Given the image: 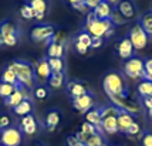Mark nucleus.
Returning <instances> with one entry per match:
<instances>
[{"label": "nucleus", "mask_w": 152, "mask_h": 146, "mask_svg": "<svg viewBox=\"0 0 152 146\" xmlns=\"http://www.w3.org/2000/svg\"><path fill=\"white\" fill-rule=\"evenodd\" d=\"M64 53H66V44L48 43V46H47V57L48 58H63Z\"/></svg>", "instance_id": "412c9836"}, {"label": "nucleus", "mask_w": 152, "mask_h": 146, "mask_svg": "<svg viewBox=\"0 0 152 146\" xmlns=\"http://www.w3.org/2000/svg\"><path fill=\"white\" fill-rule=\"evenodd\" d=\"M115 9L126 21L132 20L137 14V6L134 4L132 0H118V3L115 4Z\"/></svg>", "instance_id": "4468645a"}, {"label": "nucleus", "mask_w": 152, "mask_h": 146, "mask_svg": "<svg viewBox=\"0 0 152 146\" xmlns=\"http://www.w3.org/2000/svg\"><path fill=\"white\" fill-rule=\"evenodd\" d=\"M126 136H132V138H141V135H142V129H141V125H139L138 122H134L132 125L128 128V131L125 132Z\"/></svg>", "instance_id": "f704fd0d"}, {"label": "nucleus", "mask_w": 152, "mask_h": 146, "mask_svg": "<svg viewBox=\"0 0 152 146\" xmlns=\"http://www.w3.org/2000/svg\"><path fill=\"white\" fill-rule=\"evenodd\" d=\"M60 121H61V113L58 109H50L46 115V119H44L46 129L48 132H54L56 128L60 125Z\"/></svg>", "instance_id": "f3484780"}, {"label": "nucleus", "mask_w": 152, "mask_h": 146, "mask_svg": "<svg viewBox=\"0 0 152 146\" xmlns=\"http://www.w3.org/2000/svg\"><path fill=\"white\" fill-rule=\"evenodd\" d=\"M20 14H21V17L26 19V20H31V19H34V12H33V9H31V6H30L28 3H26V4H23V6L20 7Z\"/></svg>", "instance_id": "e433bc0d"}, {"label": "nucleus", "mask_w": 152, "mask_h": 146, "mask_svg": "<svg viewBox=\"0 0 152 146\" xmlns=\"http://www.w3.org/2000/svg\"><path fill=\"white\" fill-rule=\"evenodd\" d=\"M146 115H148V118H149V119L152 121V108H151V109H148V111H146Z\"/></svg>", "instance_id": "3c124183"}, {"label": "nucleus", "mask_w": 152, "mask_h": 146, "mask_svg": "<svg viewBox=\"0 0 152 146\" xmlns=\"http://www.w3.org/2000/svg\"><path fill=\"white\" fill-rule=\"evenodd\" d=\"M23 142V133L19 128L10 126L4 131H1L0 145L1 146H20Z\"/></svg>", "instance_id": "6e6552de"}, {"label": "nucleus", "mask_w": 152, "mask_h": 146, "mask_svg": "<svg viewBox=\"0 0 152 146\" xmlns=\"http://www.w3.org/2000/svg\"><path fill=\"white\" fill-rule=\"evenodd\" d=\"M0 82H6V84H13V85H17L19 82H17V77H16V74L14 71L10 68V67L7 65L1 74H0Z\"/></svg>", "instance_id": "c85d7f7f"}, {"label": "nucleus", "mask_w": 152, "mask_h": 146, "mask_svg": "<svg viewBox=\"0 0 152 146\" xmlns=\"http://www.w3.org/2000/svg\"><path fill=\"white\" fill-rule=\"evenodd\" d=\"M24 100H30V92H28V88L23 85H17V89L14 91L10 97H7L6 100H4V105L9 106V108H12L13 109L16 105H19L21 101Z\"/></svg>", "instance_id": "9d476101"}, {"label": "nucleus", "mask_w": 152, "mask_h": 146, "mask_svg": "<svg viewBox=\"0 0 152 146\" xmlns=\"http://www.w3.org/2000/svg\"><path fill=\"white\" fill-rule=\"evenodd\" d=\"M115 51H117V54H118V57L121 60L126 61L134 57V47L128 37H122V38H119V40L117 41Z\"/></svg>", "instance_id": "ddd939ff"}, {"label": "nucleus", "mask_w": 152, "mask_h": 146, "mask_svg": "<svg viewBox=\"0 0 152 146\" xmlns=\"http://www.w3.org/2000/svg\"><path fill=\"white\" fill-rule=\"evenodd\" d=\"M34 146H46V145H43V143H40V142H37V143H36Z\"/></svg>", "instance_id": "864d4df0"}, {"label": "nucleus", "mask_w": 152, "mask_h": 146, "mask_svg": "<svg viewBox=\"0 0 152 146\" xmlns=\"http://www.w3.org/2000/svg\"><path fill=\"white\" fill-rule=\"evenodd\" d=\"M104 44V38L102 37H93V41H91V48L97 50L99 47H102Z\"/></svg>", "instance_id": "a18cd8bd"}, {"label": "nucleus", "mask_w": 152, "mask_h": 146, "mask_svg": "<svg viewBox=\"0 0 152 146\" xmlns=\"http://www.w3.org/2000/svg\"><path fill=\"white\" fill-rule=\"evenodd\" d=\"M19 129L21 131V133H24L27 136H33L39 131V123H37L36 118L30 113V115H26V116H21L19 123Z\"/></svg>", "instance_id": "f8f14e48"}, {"label": "nucleus", "mask_w": 152, "mask_h": 146, "mask_svg": "<svg viewBox=\"0 0 152 146\" xmlns=\"http://www.w3.org/2000/svg\"><path fill=\"white\" fill-rule=\"evenodd\" d=\"M102 88L108 98H115V97H122L126 92V85L124 77L117 71L108 73L102 80Z\"/></svg>", "instance_id": "f03ea898"}, {"label": "nucleus", "mask_w": 152, "mask_h": 146, "mask_svg": "<svg viewBox=\"0 0 152 146\" xmlns=\"http://www.w3.org/2000/svg\"><path fill=\"white\" fill-rule=\"evenodd\" d=\"M94 105H95V101H94V97L91 92L73 100V108L75 111H78L80 113H87L91 108H94Z\"/></svg>", "instance_id": "9b49d317"}, {"label": "nucleus", "mask_w": 152, "mask_h": 146, "mask_svg": "<svg viewBox=\"0 0 152 146\" xmlns=\"http://www.w3.org/2000/svg\"><path fill=\"white\" fill-rule=\"evenodd\" d=\"M144 67H145V75H144V80L152 81V57L151 58H146L144 61Z\"/></svg>", "instance_id": "79ce46f5"}, {"label": "nucleus", "mask_w": 152, "mask_h": 146, "mask_svg": "<svg viewBox=\"0 0 152 146\" xmlns=\"http://www.w3.org/2000/svg\"><path fill=\"white\" fill-rule=\"evenodd\" d=\"M137 92L141 98H148V97L152 98V81L141 80L137 85Z\"/></svg>", "instance_id": "a878e982"}, {"label": "nucleus", "mask_w": 152, "mask_h": 146, "mask_svg": "<svg viewBox=\"0 0 152 146\" xmlns=\"http://www.w3.org/2000/svg\"><path fill=\"white\" fill-rule=\"evenodd\" d=\"M113 4L107 3V1H101L98 6L93 10V13L95 14V17L99 19V20H107L111 17V13H113Z\"/></svg>", "instance_id": "aec40b11"}, {"label": "nucleus", "mask_w": 152, "mask_h": 146, "mask_svg": "<svg viewBox=\"0 0 152 146\" xmlns=\"http://www.w3.org/2000/svg\"><path fill=\"white\" fill-rule=\"evenodd\" d=\"M135 119H134V115L125 111H121L119 115L117 116V123H118V131L122 133H125L128 131V128L132 125Z\"/></svg>", "instance_id": "6ab92c4d"}, {"label": "nucleus", "mask_w": 152, "mask_h": 146, "mask_svg": "<svg viewBox=\"0 0 152 146\" xmlns=\"http://www.w3.org/2000/svg\"><path fill=\"white\" fill-rule=\"evenodd\" d=\"M12 123H13V121H12V118H10L7 113H1V115H0V129H1V131L10 128Z\"/></svg>", "instance_id": "a19ab883"}, {"label": "nucleus", "mask_w": 152, "mask_h": 146, "mask_svg": "<svg viewBox=\"0 0 152 146\" xmlns=\"http://www.w3.org/2000/svg\"><path fill=\"white\" fill-rule=\"evenodd\" d=\"M74 48H75V51H77L78 54H81V55H86V54L90 51V48L81 46V44H78V43H74Z\"/></svg>", "instance_id": "49530a36"}, {"label": "nucleus", "mask_w": 152, "mask_h": 146, "mask_svg": "<svg viewBox=\"0 0 152 146\" xmlns=\"http://www.w3.org/2000/svg\"><path fill=\"white\" fill-rule=\"evenodd\" d=\"M139 140L142 146H152V131H144Z\"/></svg>", "instance_id": "ea45409f"}, {"label": "nucleus", "mask_w": 152, "mask_h": 146, "mask_svg": "<svg viewBox=\"0 0 152 146\" xmlns=\"http://www.w3.org/2000/svg\"><path fill=\"white\" fill-rule=\"evenodd\" d=\"M101 131L107 135H115L118 133V123H117V118L111 116V118H105L101 121Z\"/></svg>", "instance_id": "4be33fe9"}, {"label": "nucleus", "mask_w": 152, "mask_h": 146, "mask_svg": "<svg viewBox=\"0 0 152 146\" xmlns=\"http://www.w3.org/2000/svg\"><path fill=\"white\" fill-rule=\"evenodd\" d=\"M54 33H56V27L53 24H37L31 28L30 38L36 43H43V41L48 43Z\"/></svg>", "instance_id": "0eeeda50"}, {"label": "nucleus", "mask_w": 152, "mask_h": 146, "mask_svg": "<svg viewBox=\"0 0 152 146\" xmlns=\"http://www.w3.org/2000/svg\"><path fill=\"white\" fill-rule=\"evenodd\" d=\"M33 111V104L30 100H24L21 101L19 105H16L13 108V112L17 115V116H26V115H30Z\"/></svg>", "instance_id": "393cba45"}, {"label": "nucleus", "mask_w": 152, "mask_h": 146, "mask_svg": "<svg viewBox=\"0 0 152 146\" xmlns=\"http://www.w3.org/2000/svg\"><path fill=\"white\" fill-rule=\"evenodd\" d=\"M67 40V33L64 31V30H56V33H54V36L50 38V41L48 43H60V44H64ZM47 43V44H48Z\"/></svg>", "instance_id": "c9c22d12"}, {"label": "nucleus", "mask_w": 152, "mask_h": 146, "mask_svg": "<svg viewBox=\"0 0 152 146\" xmlns=\"http://www.w3.org/2000/svg\"><path fill=\"white\" fill-rule=\"evenodd\" d=\"M86 121L87 122H90V123H93V125H95L97 126V129H98V132L102 133V131H101V115H99V106H94V108H91V109L86 113Z\"/></svg>", "instance_id": "5701e85b"}, {"label": "nucleus", "mask_w": 152, "mask_h": 146, "mask_svg": "<svg viewBox=\"0 0 152 146\" xmlns=\"http://www.w3.org/2000/svg\"><path fill=\"white\" fill-rule=\"evenodd\" d=\"M102 1H107V3H110V4H113V6H115V4L118 3V0H102Z\"/></svg>", "instance_id": "8fccbe9b"}, {"label": "nucleus", "mask_w": 152, "mask_h": 146, "mask_svg": "<svg viewBox=\"0 0 152 146\" xmlns=\"http://www.w3.org/2000/svg\"><path fill=\"white\" fill-rule=\"evenodd\" d=\"M151 10H152V9H151Z\"/></svg>", "instance_id": "6e6d98bb"}, {"label": "nucleus", "mask_w": 152, "mask_h": 146, "mask_svg": "<svg viewBox=\"0 0 152 146\" xmlns=\"http://www.w3.org/2000/svg\"><path fill=\"white\" fill-rule=\"evenodd\" d=\"M0 146H1V145H0Z\"/></svg>", "instance_id": "4d7b16f0"}, {"label": "nucleus", "mask_w": 152, "mask_h": 146, "mask_svg": "<svg viewBox=\"0 0 152 146\" xmlns=\"http://www.w3.org/2000/svg\"><path fill=\"white\" fill-rule=\"evenodd\" d=\"M64 81H66L64 73H51L50 78L47 81V84L53 89H58V88H61V86L64 85Z\"/></svg>", "instance_id": "cd10ccee"}, {"label": "nucleus", "mask_w": 152, "mask_h": 146, "mask_svg": "<svg viewBox=\"0 0 152 146\" xmlns=\"http://www.w3.org/2000/svg\"><path fill=\"white\" fill-rule=\"evenodd\" d=\"M33 95L36 100L39 101H44L48 98V95H50V91H48V88L44 85H36L34 86V91H33Z\"/></svg>", "instance_id": "2f4dec72"}, {"label": "nucleus", "mask_w": 152, "mask_h": 146, "mask_svg": "<svg viewBox=\"0 0 152 146\" xmlns=\"http://www.w3.org/2000/svg\"><path fill=\"white\" fill-rule=\"evenodd\" d=\"M66 143H67V146H86L81 140L77 139V136H75V135H70V136H67Z\"/></svg>", "instance_id": "37998d69"}, {"label": "nucleus", "mask_w": 152, "mask_h": 146, "mask_svg": "<svg viewBox=\"0 0 152 146\" xmlns=\"http://www.w3.org/2000/svg\"><path fill=\"white\" fill-rule=\"evenodd\" d=\"M0 136H1V129H0Z\"/></svg>", "instance_id": "5fc2aeb1"}, {"label": "nucleus", "mask_w": 152, "mask_h": 146, "mask_svg": "<svg viewBox=\"0 0 152 146\" xmlns=\"http://www.w3.org/2000/svg\"><path fill=\"white\" fill-rule=\"evenodd\" d=\"M67 91H68L70 97H71L73 100L90 92L86 84H83V82H80V81H70V82H67Z\"/></svg>", "instance_id": "a211bd4d"}, {"label": "nucleus", "mask_w": 152, "mask_h": 146, "mask_svg": "<svg viewBox=\"0 0 152 146\" xmlns=\"http://www.w3.org/2000/svg\"><path fill=\"white\" fill-rule=\"evenodd\" d=\"M138 24L149 37H152V10H148L138 19Z\"/></svg>", "instance_id": "b1692460"}, {"label": "nucleus", "mask_w": 152, "mask_h": 146, "mask_svg": "<svg viewBox=\"0 0 152 146\" xmlns=\"http://www.w3.org/2000/svg\"><path fill=\"white\" fill-rule=\"evenodd\" d=\"M119 112H121V109L117 108L115 105L113 104H108V105H102L99 106V115H101V121L105 119V118H111V116H118Z\"/></svg>", "instance_id": "bb28decb"}, {"label": "nucleus", "mask_w": 152, "mask_h": 146, "mask_svg": "<svg viewBox=\"0 0 152 146\" xmlns=\"http://www.w3.org/2000/svg\"><path fill=\"white\" fill-rule=\"evenodd\" d=\"M141 104H142L141 106H144L146 111H148V109L152 108V98L151 97H148V98H141Z\"/></svg>", "instance_id": "de8ad7c7"}, {"label": "nucleus", "mask_w": 152, "mask_h": 146, "mask_svg": "<svg viewBox=\"0 0 152 146\" xmlns=\"http://www.w3.org/2000/svg\"><path fill=\"white\" fill-rule=\"evenodd\" d=\"M9 67L12 68L17 77V82L20 85L31 89L36 86V73H34V64L27 60H14Z\"/></svg>", "instance_id": "f257e3e1"}, {"label": "nucleus", "mask_w": 152, "mask_h": 146, "mask_svg": "<svg viewBox=\"0 0 152 146\" xmlns=\"http://www.w3.org/2000/svg\"><path fill=\"white\" fill-rule=\"evenodd\" d=\"M124 74L129 80H144L145 67L144 60L139 57H132L124 62Z\"/></svg>", "instance_id": "20e7f679"}, {"label": "nucleus", "mask_w": 152, "mask_h": 146, "mask_svg": "<svg viewBox=\"0 0 152 146\" xmlns=\"http://www.w3.org/2000/svg\"><path fill=\"white\" fill-rule=\"evenodd\" d=\"M81 132H84L86 135H88V136L95 135V133H99L98 129H97V126L93 125V123H90V122H87V121L81 125Z\"/></svg>", "instance_id": "4c0bfd02"}, {"label": "nucleus", "mask_w": 152, "mask_h": 146, "mask_svg": "<svg viewBox=\"0 0 152 146\" xmlns=\"http://www.w3.org/2000/svg\"><path fill=\"white\" fill-rule=\"evenodd\" d=\"M91 41H93V36L88 33V31H86V30H81L74 37V43H78V44L87 47V48H91Z\"/></svg>", "instance_id": "c756f323"}, {"label": "nucleus", "mask_w": 152, "mask_h": 146, "mask_svg": "<svg viewBox=\"0 0 152 146\" xmlns=\"http://www.w3.org/2000/svg\"><path fill=\"white\" fill-rule=\"evenodd\" d=\"M34 12V19L36 20H43L48 10V1L47 0H28L27 1Z\"/></svg>", "instance_id": "dca6fc26"}, {"label": "nucleus", "mask_w": 152, "mask_h": 146, "mask_svg": "<svg viewBox=\"0 0 152 146\" xmlns=\"http://www.w3.org/2000/svg\"><path fill=\"white\" fill-rule=\"evenodd\" d=\"M111 104L115 105L117 108H119L121 111H125L129 113H139L141 112V105H139L137 101H134L128 92H125L122 97H115V98H110Z\"/></svg>", "instance_id": "423d86ee"}, {"label": "nucleus", "mask_w": 152, "mask_h": 146, "mask_svg": "<svg viewBox=\"0 0 152 146\" xmlns=\"http://www.w3.org/2000/svg\"><path fill=\"white\" fill-rule=\"evenodd\" d=\"M111 27H115L111 23V20L110 19H107V20H99V19H95V20L90 24V26L84 27L83 30H86V31H88V33L91 34L93 37H102L104 38V36H105V33L111 28Z\"/></svg>", "instance_id": "1a4fd4ad"}, {"label": "nucleus", "mask_w": 152, "mask_h": 146, "mask_svg": "<svg viewBox=\"0 0 152 146\" xmlns=\"http://www.w3.org/2000/svg\"><path fill=\"white\" fill-rule=\"evenodd\" d=\"M4 43H3V37H1V34H0V46H3Z\"/></svg>", "instance_id": "603ef678"}, {"label": "nucleus", "mask_w": 152, "mask_h": 146, "mask_svg": "<svg viewBox=\"0 0 152 146\" xmlns=\"http://www.w3.org/2000/svg\"><path fill=\"white\" fill-rule=\"evenodd\" d=\"M17 85H19V84H17ZM17 85H13V84H6V82H0V98L6 100L7 97H10V95L17 89Z\"/></svg>", "instance_id": "7c9ffc66"}, {"label": "nucleus", "mask_w": 152, "mask_h": 146, "mask_svg": "<svg viewBox=\"0 0 152 146\" xmlns=\"http://www.w3.org/2000/svg\"><path fill=\"white\" fill-rule=\"evenodd\" d=\"M126 37L129 38V41H131V44H132V47H134V50H137V51L144 50V48L148 46L149 38H151V37L144 31V28L139 26L138 23L129 28V31H128V34H126Z\"/></svg>", "instance_id": "39448f33"}, {"label": "nucleus", "mask_w": 152, "mask_h": 146, "mask_svg": "<svg viewBox=\"0 0 152 146\" xmlns=\"http://www.w3.org/2000/svg\"><path fill=\"white\" fill-rule=\"evenodd\" d=\"M34 73H36V81H40L41 84L48 81L50 75H51V70H50V65H48L47 58H41L40 61L36 62Z\"/></svg>", "instance_id": "2eb2a0df"}, {"label": "nucleus", "mask_w": 152, "mask_h": 146, "mask_svg": "<svg viewBox=\"0 0 152 146\" xmlns=\"http://www.w3.org/2000/svg\"><path fill=\"white\" fill-rule=\"evenodd\" d=\"M101 1H102V0H83V3L86 4V7L88 9V10H91V12H93L94 9L98 6Z\"/></svg>", "instance_id": "c03bdc74"}, {"label": "nucleus", "mask_w": 152, "mask_h": 146, "mask_svg": "<svg viewBox=\"0 0 152 146\" xmlns=\"http://www.w3.org/2000/svg\"><path fill=\"white\" fill-rule=\"evenodd\" d=\"M47 61H48L51 73H63V70H64V61H63V58H48L47 57Z\"/></svg>", "instance_id": "473e14b6"}, {"label": "nucleus", "mask_w": 152, "mask_h": 146, "mask_svg": "<svg viewBox=\"0 0 152 146\" xmlns=\"http://www.w3.org/2000/svg\"><path fill=\"white\" fill-rule=\"evenodd\" d=\"M67 1L70 3V6L73 7V9L78 10L81 13H88V12H90V10L86 7V4L83 3V0H67Z\"/></svg>", "instance_id": "58836bf2"}, {"label": "nucleus", "mask_w": 152, "mask_h": 146, "mask_svg": "<svg viewBox=\"0 0 152 146\" xmlns=\"http://www.w3.org/2000/svg\"><path fill=\"white\" fill-rule=\"evenodd\" d=\"M113 36H114V27H111V28H110V30H108V31L105 33V36H104V40H108V38H111Z\"/></svg>", "instance_id": "09e8293b"}, {"label": "nucleus", "mask_w": 152, "mask_h": 146, "mask_svg": "<svg viewBox=\"0 0 152 146\" xmlns=\"http://www.w3.org/2000/svg\"><path fill=\"white\" fill-rule=\"evenodd\" d=\"M0 34L3 37L4 46L13 47L19 43V38H20L19 26L12 19H7V20L0 23Z\"/></svg>", "instance_id": "7ed1b4c3"}, {"label": "nucleus", "mask_w": 152, "mask_h": 146, "mask_svg": "<svg viewBox=\"0 0 152 146\" xmlns=\"http://www.w3.org/2000/svg\"><path fill=\"white\" fill-rule=\"evenodd\" d=\"M110 20H111V23H113L114 26H122V24H125L126 20L119 14V12L115 9V6L113 7V13H111V17H110Z\"/></svg>", "instance_id": "72a5a7b5"}]
</instances>
